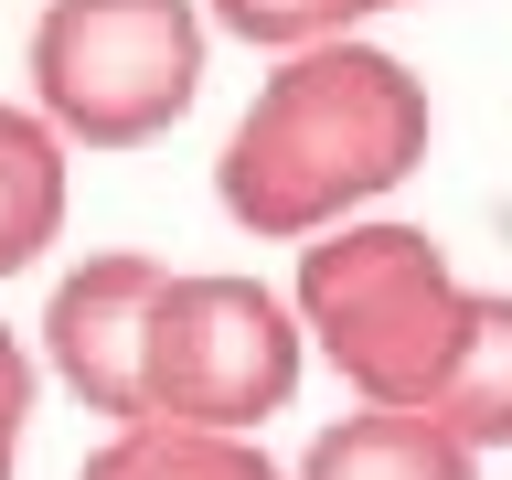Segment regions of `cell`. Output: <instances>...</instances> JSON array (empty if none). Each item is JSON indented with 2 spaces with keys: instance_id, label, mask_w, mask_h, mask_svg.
<instances>
[{
  "instance_id": "4",
  "label": "cell",
  "mask_w": 512,
  "mask_h": 480,
  "mask_svg": "<svg viewBox=\"0 0 512 480\" xmlns=\"http://www.w3.org/2000/svg\"><path fill=\"white\" fill-rule=\"evenodd\" d=\"M299 310L256 278L224 267H171L150 310V427H214V438H256L267 416L299 395Z\"/></svg>"
},
{
  "instance_id": "9",
  "label": "cell",
  "mask_w": 512,
  "mask_h": 480,
  "mask_svg": "<svg viewBox=\"0 0 512 480\" xmlns=\"http://www.w3.org/2000/svg\"><path fill=\"white\" fill-rule=\"evenodd\" d=\"M75 480H288L256 438H214V427H118Z\"/></svg>"
},
{
  "instance_id": "6",
  "label": "cell",
  "mask_w": 512,
  "mask_h": 480,
  "mask_svg": "<svg viewBox=\"0 0 512 480\" xmlns=\"http://www.w3.org/2000/svg\"><path fill=\"white\" fill-rule=\"evenodd\" d=\"M299 480H480V448L448 438L416 406H363V416H331L310 438Z\"/></svg>"
},
{
  "instance_id": "10",
  "label": "cell",
  "mask_w": 512,
  "mask_h": 480,
  "mask_svg": "<svg viewBox=\"0 0 512 480\" xmlns=\"http://www.w3.org/2000/svg\"><path fill=\"white\" fill-rule=\"evenodd\" d=\"M22 427H32V352H22V331H0V480L22 459Z\"/></svg>"
},
{
  "instance_id": "8",
  "label": "cell",
  "mask_w": 512,
  "mask_h": 480,
  "mask_svg": "<svg viewBox=\"0 0 512 480\" xmlns=\"http://www.w3.org/2000/svg\"><path fill=\"white\" fill-rule=\"evenodd\" d=\"M54 235H64V139L32 107H0V278H22Z\"/></svg>"
},
{
  "instance_id": "1",
  "label": "cell",
  "mask_w": 512,
  "mask_h": 480,
  "mask_svg": "<svg viewBox=\"0 0 512 480\" xmlns=\"http://www.w3.org/2000/svg\"><path fill=\"white\" fill-rule=\"evenodd\" d=\"M427 86L384 43H310L278 54V75L246 96V118L214 160V203L267 246H310L331 224L406 182L427 160Z\"/></svg>"
},
{
  "instance_id": "3",
  "label": "cell",
  "mask_w": 512,
  "mask_h": 480,
  "mask_svg": "<svg viewBox=\"0 0 512 480\" xmlns=\"http://www.w3.org/2000/svg\"><path fill=\"white\" fill-rule=\"evenodd\" d=\"M203 96L192 0H43L32 22V118L64 150H139Z\"/></svg>"
},
{
  "instance_id": "11",
  "label": "cell",
  "mask_w": 512,
  "mask_h": 480,
  "mask_svg": "<svg viewBox=\"0 0 512 480\" xmlns=\"http://www.w3.org/2000/svg\"><path fill=\"white\" fill-rule=\"evenodd\" d=\"M363 11H395V0H363Z\"/></svg>"
},
{
  "instance_id": "2",
  "label": "cell",
  "mask_w": 512,
  "mask_h": 480,
  "mask_svg": "<svg viewBox=\"0 0 512 480\" xmlns=\"http://www.w3.org/2000/svg\"><path fill=\"white\" fill-rule=\"evenodd\" d=\"M299 331L363 406H438L448 352L470 331V288L427 224H331L299 246Z\"/></svg>"
},
{
  "instance_id": "7",
  "label": "cell",
  "mask_w": 512,
  "mask_h": 480,
  "mask_svg": "<svg viewBox=\"0 0 512 480\" xmlns=\"http://www.w3.org/2000/svg\"><path fill=\"white\" fill-rule=\"evenodd\" d=\"M427 416L470 448H512V288H470V331L448 352V384Z\"/></svg>"
},
{
  "instance_id": "5",
  "label": "cell",
  "mask_w": 512,
  "mask_h": 480,
  "mask_svg": "<svg viewBox=\"0 0 512 480\" xmlns=\"http://www.w3.org/2000/svg\"><path fill=\"white\" fill-rule=\"evenodd\" d=\"M171 267L139 246H107L86 267H64L54 299H43V363L86 416H118V427H150V310Z\"/></svg>"
}]
</instances>
